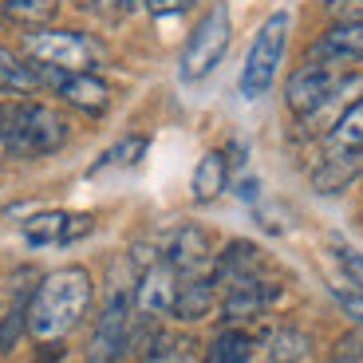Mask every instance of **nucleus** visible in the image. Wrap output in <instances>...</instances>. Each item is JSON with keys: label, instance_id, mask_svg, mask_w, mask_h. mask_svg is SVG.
<instances>
[{"label": "nucleus", "instance_id": "f257e3e1", "mask_svg": "<svg viewBox=\"0 0 363 363\" xmlns=\"http://www.w3.org/2000/svg\"><path fill=\"white\" fill-rule=\"evenodd\" d=\"M91 300V277L83 269H60L52 272L44 284L32 296V308H28V328L36 340H60L67 336L79 316L87 312Z\"/></svg>", "mask_w": 363, "mask_h": 363}, {"label": "nucleus", "instance_id": "f03ea898", "mask_svg": "<svg viewBox=\"0 0 363 363\" xmlns=\"http://www.w3.org/2000/svg\"><path fill=\"white\" fill-rule=\"evenodd\" d=\"M67 143V123L44 103H0V146L16 155H52Z\"/></svg>", "mask_w": 363, "mask_h": 363}, {"label": "nucleus", "instance_id": "7ed1b4c3", "mask_svg": "<svg viewBox=\"0 0 363 363\" xmlns=\"http://www.w3.org/2000/svg\"><path fill=\"white\" fill-rule=\"evenodd\" d=\"M284 40H289V12H272L261 24V32H257L249 60H245V72H241V95L245 99H261L272 87L281 55H284Z\"/></svg>", "mask_w": 363, "mask_h": 363}, {"label": "nucleus", "instance_id": "20e7f679", "mask_svg": "<svg viewBox=\"0 0 363 363\" xmlns=\"http://www.w3.org/2000/svg\"><path fill=\"white\" fill-rule=\"evenodd\" d=\"M225 48H229V9L225 4H213V9L201 16V24L194 28L186 52H182V79L186 83L206 79V75L221 64Z\"/></svg>", "mask_w": 363, "mask_h": 363}, {"label": "nucleus", "instance_id": "39448f33", "mask_svg": "<svg viewBox=\"0 0 363 363\" xmlns=\"http://www.w3.org/2000/svg\"><path fill=\"white\" fill-rule=\"evenodd\" d=\"M28 55L40 60L44 67H55V72H87L95 60V48L79 32H32Z\"/></svg>", "mask_w": 363, "mask_h": 363}, {"label": "nucleus", "instance_id": "423d86ee", "mask_svg": "<svg viewBox=\"0 0 363 363\" xmlns=\"http://www.w3.org/2000/svg\"><path fill=\"white\" fill-rule=\"evenodd\" d=\"M332 87H336V75H332L328 64L300 67V72L289 79V107L296 111V115H312V111H320L328 103Z\"/></svg>", "mask_w": 363, "mask_h": 363}, {"label": "nucleus", "instance_id": "0eeeda50", "mask_svg": "<svg viewBox=\"0 0 363 363\" xmlns=\"http://www.w3.org/2000/svg\"><path fill=\"white\" fill-rule=\"evenodd\" d=\"M127 324H130V300H127V292H115L99 316V328H95V352H91V359H111L118 347L127 344Z\"/></svg>", "mask_w": 363, "mask_h": 363}, {"label": "nucleus", "instance_id": "6e6552de", "mask_svg": "<svg viewBox=\"0 0 363 363\" xmlns=\"http://www.w3.org/2000/svg\"><path fill=\"white\" fill-rule=\"evenodd\" d=\"M174 296H178V281H174V269L170 264H150L146 269V277H143V284H138V296H135V304H138V312L143 316H166V312H174Z\"/></svg>", "mask_w": 363, "mask_h": 363}, {"label": "nucleus", "instance_id": "1a4fd4ad", "mask_svg": "<svg viewBox=\"0 0 363 363\" xmlns=\"http://www.w3.org/2000/svg\"><path fill=\"white\" fill-rule=\"evenodd\" d=\"M60 95H64L72 107L87 111V115H103V111L111 107L107 83L95 79V75H87V72H64L60 75Z\"/></svg>", "mask_w": 363, "mask_h": 363}, {"label": "nucleus", "instance_id": "9d476101", "mask_svg": "<svg viewBox=\"0 0 363 363\" xmlns=\"http://www.w3.org/2000/svg\"><path fill=\"white\" fill-rule=\"evenodd\" d=\"M277 296L272 284H261L253 277H241V281L229 284V296H225V316L229 320H245V316H257V312Z\"/></svg>", "mask_w": 363, "mask_h": 363}, {"label": "nucleus", "instance_id": "9b49d317", "mask_svg": "<svg viewBox=\"0 0 363 363\" xmlns=\"http://www.w3.org/2000/svg\"><path fill=\"white\" fill-rule=\"evenodd\" d=\"M328 150H332V158H344V162H352L363 150V103H352V107L336 118L332 138H328Z\"/></svg>", "mask_w": 363, "mask_h": 363}, {"label": "nucleus", "instance_id": "f8f14e48", "mask_svg": "<svg viewBox=\"0 0 363 363\" xmlns=\"http://www.w3.org/2000/svg\"><path fill=\"white\" fill-rule=\"evenodd\" d=\"M316 55H328V60H363V20H344L332 32H324L316 44Z\"/></svg>", "mask_w": 363, "mask_h": 363}, {"label": "nucleus", "instance_id": "ddd939ff", "mask_svg": "<svg viewBox=\"0 0 363 363\" xmlns=\"http://www.w3.org/2000/svg\"><path fill=\"white\" fill-rule=\"evenodd\" d=\"M201 261H206V233L194 225H182L166 245V264L182 272H198Z\"/></svg>", "mask_w": 363, "mask_h": 363}, {"label": "nucleus", "instance_id": "4468645a", "mask_svg": "<svg viewBox=\"0 0 363 363\" xmlns=\"http://www.w3.org/2000/svg\"><path fill=\"white\" fill-rule=\"evenodd\" d=\"M67 229H72V213H36V218L24 221V241L28 245H67Z\"/></svg>", "mask_w": 363, "mask_h": 363}, {"label": "nucleus", "instance_id": "2eb2a0df", "mask_svg": "<svg viewBox=\"0 0 363 363\" xmlns=\"http://www.w3.org/2000/svg\"><path fill=\"white\" fill-rule=\"evenodd\" d=\"M213 304V284L190 277L186 284H178V296H174V316L178 320H201Z\"/></svg>", "mask_w": 363, "mask_h": 363}, {"label": "nucleus", "instance_id": "dca6fc26", "mask_svg": "<svg viewBox=\"0 0 363 363\" xmlns=\"http://www.w3.org/2000/svg\"><path fill=\"white\" fill-rule=\"evenodd\" d=\"M225 178H229V166L225 155H206L194 170V198L198 201H213L221 190H225Z\"/></svg>", "mask_w": 363, "mask_h": 363}, {"label": "nucleus", "instance_id": "f3484780", "mask_svg": "<svg viewBox=\"0 0 363 363\" xmlns=\"http://www.w3.org/2000/svg\"><path fill=\"white\" fill-rule=\"evenodd\" d=\"M253 269H257V245H249V241H233V245L225 249V257H221V264H218L221 281L253 277Z\"/></svg>", "mask_w": 363, "mask_h": 363}, {"label": "nucleus", "instance_id": "a211bd4d", "mask_svg": "<svg viewBox=\"0 0 363 363\" xmlns=\"http://www.w3.org/2000/svg\"><path fill=\"white\" fill-rule=\"evenodd\" d=\"M249 355H253V340L245 332H221L209 347L206 363H249Z\"/></svg>", "mask_w": 363, "mask_h": 363}, {"label": "nucleus", "instance_id": "6ab92c4d", "mask_svg": "<svg viewBox=\"0 0 363 363\" xmlns=\"http://www.w3.org/2000/svg\"><path fill=\"white\" fill-rule=\"evenodd\" d=\"M308 355V336L304 332H277L272 336V344H269V359L272 363H300Z\"/></svg>", "mask_w": 363, "mask_h": 363}, {"label": "nucleus", "instance_id": "aec40b11", "mask_svg": "<svg viewBox=\"0 0 363 363\" xmlns=\"http://www.w3.org/2000/svg\"><path fill=\"white\" fill-rule=\"evenodd\" d=\"M55 4H60V0H4V16L32 28V24H44L55 12Z\"/></svg>", "mask_w": 363, "mask_h": 363}, {"label": "nucleus", "instance_id": "412c9836", "mask_svg": "<svg viewBox=\"0 0 363 363\" xmlns=\"http://www.w3.org/2000/svg\"><path fill=\"white\" fill-rule=\"evenodd\" d=\"M36 87V72L20 64L12 52H0V91H28Z\"/></svg>", "mask_w": 363, "mask_h": 363}, {"label": "nucleus", "instance_id": "4be33fe9", "mask_svg": "<svg viewBox=\"0 0 363 363\" xmlns=\"http://www.w3.org/2000/svg\"><path fill=\"white\" fill-rule=\"evenodd\" d=\"M143 155H146V138L130 135V138H123L118 146H111L107 155H103V162L91 166V174H95V170H107V166H135Z\"/></svg>", "mask_w": 363, "mask_h": 363}, {"label": "nucleus", "instance_id": "5701e85b", "mask_svg": "<svg viewBox=\"0 0 363 363\" xmlns=\"http://www.w3.org/2000/svg\"><path fill=\"white\" fill-rule=\"evenodd\" d=\"M340 264H344L347 281H352L355 289L363 292V253H352V249H344V253H340Z\"/></svg>", "mask_w": 363, "mask_h": 363}, {"label": "nucleus", "instance_id": "b1692460", "mask_svg": "<svg viewBox=\"0 0 363 363\" xmlns=\"http://www.w3.org/2000/svg\"><path fill=\"white\" fill-rule=\"evenodd\" d=\"M336 300H340V308H344L355 324H363V292H336Z\"/></svg>", "mask_w": 363, "mask_h": 363}, {"label": "nucleus", "instance_id": "393cba45", "mask_svg": "<svg viewBox=\"0 0 363 363\" xmlns=\"http://www.w3.org/2000/svg\"><path fill=\"white\" fill-rule=\"evenodd\" d=\"M146 4H150V12H158V16H174V12H186L194 0H146Z\"/></svg>", "mask_w": 363, "mask_h": 363}, {"label": "nucleus", "instance_id": "a878e982", "mask_svg": "<svg viewBox=\"0 0 363 363\" xmlns=\"http://www.w3.org/2000/svg\"><path fill=\"white\" fill-rule=\"evenodd\" d=\"M237 194H241V201H257V178H245L237 186Z\"/></svg>", "mask_w": 363, "mask_h": 363}, {"label": "nucleus", "instance_id": "bb28decb", "mask_svg": "<svg viewBox=\"0 0 363 363\" xmlns=\"http://www.w3.org/2000/svg\"><path fill=\"white\" fill-rule=\"evenodd\" d=\"M91 363H111V359H91Z\"/></svg>", "mask_w": 363, "mask_h": 363}, {"label": "nucleus", "instance_id": "cd10ccee", "mask_svg": "<svg viewBox=\"0 0 363 363\" xmlns=\"http://www.w3.org/2000/svg\"><path fill=\"white\" fill-rule=\"evenodd\" d=\"M0 158H4V155H0Z\"/></svg>", "mask_w": 363, "mask_h": 363}]
</instances>
